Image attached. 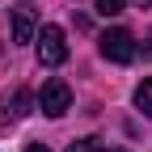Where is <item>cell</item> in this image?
<instances>
[{"mask_svg":"<svg viewBox=\"0 0 152 152\" xmlns=\"http://www.w3.org/2000/svg\"><path fill=\"white\" fill-rule=\"evenodd\" d=\"M64 59H68L64 30H59V26H42V34H38V64H47V68H59Z\"/></svg>","mask_w":152,"mask_h":152,"instance_id":"cell-1","label":"cell"},{"mask_svg":"<svg viewBox=\"0 0 152 152\" xmlns=\"http://www.w3.org/2000/svg\"><path fill=\"white\" fill-rule=\"evenodd\" d=\"M102 55H106L110 64H131V59H135V38L114 26V30L102 34Z\"/></svg>","mask_w":152,"mask_h":152,"instance_id":"cell-2","label":"cell"},{"mask_svg":"<svg viewBox=\"0 0 152 152\" xmlns=\"http://www.w3.org/2000/svg\"><path fill=\"white\" fill-rule=\"evenodd\" d=\"M68 106H72V89L64 80H47L42 93H38V110L47 118H59V114H68Z\"/></svg>","mask_w":152,"mask_h":152,"instance_id":"cell-3","label":"cell"},{"mask_svg":"<svg viewBox=\"0 0 152 152\" xmlns=\"http://www.w3.org/2000/svg\"><path fill=\"white\" fill-rule=\"evenodd\" d=\"M34 30H38V9L30 0H17L13 4V42H34Z\"/></svg>","mask_w":152,"mask_h":152,"instance_id":"cell-4","label":"cell"},{"mask_svg":"<svg viewBox=\"0 0 152 152\" xmlns=\"http://www.w3.org/2000/svg\"><path fill=\"white\" fill-rule=\"evenodd\" d=\"M0 110L9 114V118H26V114L34 110V93H30V89H13V93L0 97Z\"/></svg>","mask_w":152,"mask_h":152,"instance_id":"cell-5","label":"cell"},{"mask_svg":"<svg viewBox=\"0 0 152 152\" xmlns=\"http://www.w3.org/2000/svg\"><path fill=\"white\" fill-rule=\"evenodd\" d=\"M135 106H140V110L148 114V118H152V76H148V80L135 89Z\"/></svg>","mask_w":152,"mask_h":152,"instance_id":"cell-6","label":"cell"},{"mask_svg":"<svg viewBox=\"0 0 152 152\" xmlns=\"http://www.w3.org/2000/svg\"><path fill=\"white\" fill-rule=\"evenodd\" d=\"M93 9H97L102 17H118L123 13V0H93Z\"/></svg>","mask_w":152,"mask_h":152,"instance_id":"cell-7","label":"cell"},{"mask_svg":"<svg viewBox=\"0 0 152 152\" xmlns=\"http://www.w3.org/2000/svg\"><path fill=\"white\" fill-rule=\"evenodd\" d=\"M68 152H102V140H97V135H85V140H76Z\"/></svg>","mask_w":152,"mask_h":152,"instance_id":"cell-8","label":"cell"},{"mask_svg":"<svg viewBox=\"0 0 152 152\" xmlns=\"http://www.w3.org/2000/svg\"><path fill=\"white\" fill-rule=\"evenodd\" d=\"M26 152H51V148H47V144H30Z\"/></svg>","mask_w":152,"mask_h":152,"instance_id":"cell-9","label":"cell"},{"mask_svg":"<svg viewBox=\"0 0 152 152\" xmlns=\"http://www.w3.org/2000/svg\"><path fill=\"white\" fill-rule=\"evenodd\" d=\"M135 4H140V9H152V0H135Z\"/></svg>","mask_w":152,"mask_h":152,"instance_id":"cell-10","label":"cell"},{"mask_svg":"<svg viewBox=\"0 0 152 152\" xmlns=\"http://www.w3.org/2000/svg\"><path fill=\"white\" fill-rule=\"evenodd\" d=\"M118 152H123V148H118Z\"/></svg>","mask_w":152,"mask_h":152,"instance_id":"cell-11","label":"cell"}]
</instances>
